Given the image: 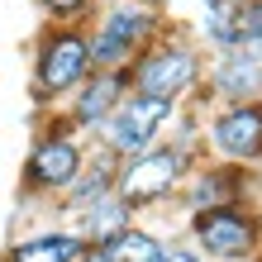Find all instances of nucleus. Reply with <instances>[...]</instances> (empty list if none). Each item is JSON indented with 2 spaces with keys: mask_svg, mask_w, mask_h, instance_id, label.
Wrapping results in <instances>:
<instances>
[{
  "mask_svg": "<svg viewBox=\"0 0 262 262\" xmlns=\"http://www.w3.org/2000/svg\"><path fill=\"white\" fill-rule=\"evenodd\" d=\"M205 62L210 57L191 34L162 29L124 72H129V91H138V96H167L177 105H191L205 81Z\"/></svg>",
  "mask_w": 262,
  "mask_h": 262,
  "instance_id": "obj_1",
  "label": "nucleus"
},
{
  "mask_svg": "<svg viewBox=\"0 0 262 262\" xmlns=\"http://www.w3.org/2000/svg\"><path fill=\"white\" fill-rule=\"evenodd\" d=\"M96 72L91 67V38L86 24H48L34 43V76H29V96L43 115L62 110V100L72 96L86 76Z\"/></svg>",
  "mask_w": 262,
  "mask_h": 262,
  "instance_id": "obj_2",
  "label": "nucleus"
},
{
  "mask_svg": "<svg viewBox=\"0 0 262 262\" xmlns=\"http://www.w3.org/2000/svg\"><path fill=\"white\" fill-rule=\"evenodd\" d=\"M86 158H91V138L76 134L57 110L43 115V129L29 143V158L19 167V195L24 200H53L57 205V195L76 181Z\"/></svg>",
  "mask_w": 262,
  "mask_h": 262,
  "instance_id": "obj_3",
  "label": "nucleus"
},
{
  "mask_svg": "<svg viewBox=\"0 0 262 262\" xmlns=\"http://www.w3.org/2000/svg\"><path fill=\"white\" fill-rule=\"evenodd\" d=\"M162 29H167V14L143 5V0H105L100 14L86 24L91 67L96 72H124Z\"/></svg>",
  "mask_w": 262,
  "mask_h": 262,
  "instance_id": "obj_4",
  "label": "nucleus"
},
{
  "mask_svg": "<svg viewBox=\"0 0 262 262\" xmlns=\"http://www.w3.org/2000/svg\"><path fill=\"white\" fill-rule=\"evenodd\" d=\"M177 115H181L177 100H167V96H138V91H129V96L110 110V119L91 134V148H100V152H110L115 162H124V158H134V152L158 148L162 138H167V129H172Z\"/></svg>",
  "mask_w": 262,
  "mask_h": 262,
  "instance_id": "obj_5",
  "label": "nucleus"
},
{
  "mask_svg": "<svg viewBox=\"0 0 262 262\" xmlns=\"http://www.w3.org/2000/svg\"><path fill=\"white\" fill-rule=\"evenodd\" d=\"M191 248L205 262H248L262 253V210L253 200H234V205H214L186 214Z\"/></svg>",
  "mask_w": 262,
  "mask_h": 262,
  "instance_id": "obj_6",
  "label": "nucleus"
},
{
  "mask_svg": "<svg viewBox=\"0 0 262 262\" xmlns=\"http://www.w3.org/2000/svg\"><path fill=\"white\" fill-rule=\"evenodd\" d=\"M191 167H195V162H191L181 148L158 143V148L134 152V158L119 162V172H115V195L124 200L134 214H143V210H152V205L177 200V191H181V181H186Z\"/></svg>",
  "mask_w": 262,
  "mask_h": 262,
  "instance_id": "obj_7",
  "label": "nucleus"
},
{
  "mask_svg": "<svg viewBox=\"0 0 262 262\" xmlns=\"http://www.w3.org/2000/svg\"><path fill=\"white\" fill-rule=\"evenodd\" d=\"M205 158L234 162V167H262V100H238V105H214L200 119Z\"/></svg>",
  "mask_w": 262,
  "mask_h": 262,
  "instance_id": "obj_8",
  "label": "nucleus"
},
{
  "mask_svg": "<svg viewBox=\"0 0 262 262\" xmlns=\"http://www.w3.org/2000/svg\"><path fill=\"white\" fill-rule=\"evenodd\" d=\"M238 105V100H262V38L234 43L229 53H214L205 62V81H200V96L191 105Z\"/></svg>",
  "mask_w": 262,
  "mask_h": 262,
  "instance_id": "obj_9",
  "label": "nucleus"
},
{
  "mask_svg": "<svg viewBox=\"0 0 262 262\" xmlns=\"http://www.w3.org/2000/svg\"><path fill=\"white\" fill-rule=\"evenodd\" d=\"M253 172L257 167H234V162H214V158H200L186 181H181V210L195 214V210H214V205H234V200H248L253 195Z\"/></svg>",
  "mask_w": 262,
  "mask_h": 262,
  "instance_id": "obj_10",
  "label": "nucleus"
},
{
  "mask_svg": "<svg viewBox=\"0 0 262 262\" xmlns=\"http://www.w3.org/2000/svg\"><path fill=\"white\" fill-rule=\"evenodd\" d=\"M124 96H129V72H91L86 81L62 100V110H57V115H62L76 134L91 138L105 119H110V110H115Z\"/></svg>",
  "mask_w": 262,
  "mask_h": 262,
  "instance_id": "obj_11",
  "label": "nucleus"
},
{
  "mask_svg": "<svg viewBox=\"0 0 262 262\" xmlns=\"http://www.w3.org/2000/svg\"><path fill=\"white\" fill-rule=\"evenodd\" d=\"M115 172H119V162L110 158V152H100V148H91V158L86 167L76 172V181L57 195V214H67V220H76V214H86L96 200H105L115 191Z\"/></svg>",
  "mask_w": 262,
  "mask_h": 262,
  "instance_id": "obj_12",
  "label": "nucleus"
},
{
  "mask_svg": "<svg viewBox=\"0 0 262 262\" xmlns=\"http://www.w3.org/2000/svg\"><path fill=\"white\" fill-rule=\"evenodd\" d=\"M86 253V238L76 229H34L5 248V262H76Z\"/></svg>",
  "mask_w": 262,
  "mask_h": 262,
  "instance_id": "obj_13",
  "label": "nucleus"
},
{
  "mask_svg": "<svg viewBox=\"0 0 262 262\" xmlns=\"http://www.w3.org/2000/svg\"><path fill=\"white\" fill-rule=\"evenodd\" d=\"M138 220V214L124 205V200H119L115 191L110 195H105V200H96V205H91L86 214H76V220H72V229H76V234H81L86 243H91V248H105V243H110L115 234H124V229Z\"/></svg>",
  "mask_w": 262,
  "mask_h": 262,
  "instance_id": "obj_14",
  "label": "nucleus"
},
{
  "mask_svg": "<svg viewBox=\"0 0 262 262\" xmlns=\"http://www.w3.org/2000/svg\"><path fill=\"white\" fill-rule=\"evenodd\" d=\"M162 243L167 238H158L152 229H143V224L134 220L124 234H115L110 243H105V253H110V262H152V257L162 253Z\"/></svg>",
  "mask_w": 262,
  "mask_h": 262,
  "instance_id": "obj_15",
  "label": "nucleus"
},
{
  "mask_svg": "<svg viewBox=\"0 0 262 262\" xmlns=\"http://www.w3.org/2000/svg\"><path fill=\"white\" fill-rule=\"evenodd\" d=\"M91 5H96V0H38V10H43V14H53L57 24H76Z\"/></svg>",
  "mask_w": 262,
  "mask_h": 262,
  "instance_id": "obj_16",
  "label": "nucleus"
},
{
  "mask_svg": "<svg viewBox=\"0 0 262 262\" xmlns=\"http://www.w3.org/2000/svg\"><path fill=\"white\" fill-rule=\"evenodd\" d=\"M238 24L248 38H262V0H238Z\"/></svg>",
  "mask_w": 262,
  "mask_h": 262,
  "instance_id": "obj_17",
  "label": "nucleus"
},
{
  "mask_svg": "<svg viewBox=\"0 0 262 262\" xmlns=\"http://www.w3.org/2000/svg\"><path fill=\"white\" fill-rule=\"evenodd\" d=\"M152 262H205V257H200L191 243H162V253L152 257Z\"/></svg>",
  "mask_w": 262,
  "mask_h": 262,
  "instance_id": "obj_18",
  "label": "nucleus"
},
{
  "mask_svg": "<svg viewBox=\"0 0 262 262\" xmlns=\"http://www.w3.org/2000/svg\"><path fill=\"white\" fill-rule=\"evenodd\" d=\"M76 262H110V253H105V248H91V243H86V253L76 257Z\"/></svg>",
  "mask_w": 262,
  "mask_h": 262,
  "instance_id": "obj_19",
  "label": "nucleus"
},
{
  "mask_svg": "<svg viewBox=\"0 0 262 262\" xmlns=\"http://www.w3.org/2000/svg\"><path fill=\"white\" fill-rule=\"evenodd\" d=\"M143 5H152V10H167V5H172V0H143Z\"/></svg>",
  "mask_w": 262,
  "mask_h": 262,
  "instance_id": "obj_20",
  "label": "nucleus"
},
{
  "mask_svg": "<svg viewBox=\"0 0 262 262\" xmlns=\"http://www.w3.org/2000/svg\"><path fill=\"white\" fill-rule=\"evenodd\" d=\"M195 5H200V10H205V5H214V0H195Z\"/></svg>",
  "mask_w": 262,
  "mask_h": 262,
  "instance_id": "obj_21",
  "label": "nucleus"
},
{
  "mask_svg": "<svg viewBox=\"0 0 262 262\" xmlns=\"http://www.w3.org/2000/svg\"><path fill=\"white\" fill-rule=\"evenodd\" d=\"M248 262H262V253H257V257H248Z\"/></svg>",
  "mask_w": 262,
  "mask_h": 262,
  "instance_id": "obj_22",
  "label": "nucleus"
}]
</instances>
